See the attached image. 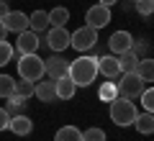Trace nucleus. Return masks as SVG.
Wrapping results in <instances>:
<instances>
[{
    "label": "nucleus",
    "mask_w": 154,
    "mask_h": 141,
    "mask_svg": "<svg viewBox=\"0 0 154 141\" xmlns=\"http://www.w3.org/2000/svg\"><path fill=\"white\" fill-rule=\"evenodd\" d=\"M72 82L77 87H88L98 77V57H77L75 62H69V72H67Z\"/></svg>",
    "instance_id": "obj_1"
},
{
    "label": "nucleus",
    "mask_w": 154,
    "mask_h": 141,
    "mask_svg": "<svg viewBox=\"0 0 154 141\" xmlns=\"http://www.w3.org/2000/svg\"><path fill=\"white\" fill-rule=\"evenodd\" d=\"M136 105L131 103L128 98H113L110 100V121H113L118 128H123V126H131L134 123V118H136Z\"/></svg>",
    "instance_id": "obj_2"
},
{
    "label": "nucleus",
    "mask_w": 154,
    "mask_h": 141,
    "mask_svg": "<svg viewBox=\"0 0 154 141\" xmlns=\"http://www.w3.org/2000/svg\"><path fill=\"white\" fill-rule=\"evenodd\" d=\"M18 77L28 82H38L44 77V59L38 54H23L18 59Z\"/></svg>",
    "instance_id": "obj_3"
},
{
    "label": "nucleus",
    "mask_w": 154,
    "mask_h": 141,
    "mask_svg": "<svg viewBox=\"0 0 154 141\" xmlns=\"http://www.w3.org/2000/svg\"><path fill=\"white\" fill-rule=\"evenodd\" d=\"M144 87H146V82H144L136 72H123V75H121V82H116L118 95H121V98H128V100L139 98Z\"/></svg>",
    "instance_id": "obj_4"
},
{
    "label": "nucleus",
    "mask_w": 154,
    "mask_h": 141,
    "mask_svg": "<svg viewBox=\"0 0 154 141\" xmlns=\"http://www.w3.org/2000/svg\"><path fill=\"white\" fill-rule=\"evenodd\" d=\"M98 41V31L90 26H80L75 33H69V46L77 51H90Z\"/></svg>",
    "instance_id": "obj_5"
},
{
    "label": "nucleus",
    "mask_w": 154,
    "mask_h": 141,
    "mask_svg": "<svg viewBox=\"0 0 154 141\" xmlns=\"http://www.w3.org/2000/svg\"><path fill=\"white\" fill-rule=\"evenodd\" d=\"M85 26H90V28H95V31H100V28H105L110 23V8H105V5H93V8H88V13H85Z\"/></svg>",
    "instance_id": "obj_6"
},
{
    "label": "nucleus",
    "mask_w": 154,
    "mask_h": 141,
    "mask_svg": "<svg viewBox=\"0 0 154 141\" xmlns=\"http://www.w3.org/2000/svg\"><path fill=\"white\" fill-rule=\"evenodd\" d=\"M69 72V62L64 57L54 54L49 59H44V75H49V80H59V77H67Z\"/></svg>",
    "instance_id": "obj_7"
},
{
    "label": "nucleus",
    "mask_w": 154,
    "mask_h": 141,
    "mask_svg": "<svg viewBox=\"0 0 154 141\" xmlns=\"http://www.w3.org/2000/svg\"><path fill=\"white\" fill-rule=\"evenodd\" d=\"M46 44H49V49L54 51V54H62V51L69 46V31H67L64 26L51 28V31L46 33Z\"/></svg>",
    "instance_id": "obj_8"
},
{
    "label": "nucleus",
    "mask_w": 154,
    "mask_h": 141,
    "mask_svg": "<svg viewBox=\"0 0 154 141\" xmlns=\"http://www.w3.org/2000/svg\"><path fill=\"white\" fill-rule=\"evenodd\" d=\"M131 41H134V36L128 31H113L110 33V38H108V46H110V54H123V51H128L131 49Z\"/></svg>",
    "instance_id": "obj_9"
},
{
    "label": "nucleus",
    "mask_w": 154,
    "mask_h": 141,
    "mask_svg": "<svg viewBox=\"0 0 154 141\" xmlns=\"http://www.w3.org/2000/svg\"><path fill=\"white\" fill-rule=\"evenodd\" d=\"M16 46H18V51H21V54H36V51H38V33L31 31V28L21 31V33H18Z\"/></svg>",
    "instance_id": "obj_10"
},
{
    "label": "nucleus",
    "mask_w": 154,
    "mask_h": 141,
    "mask_svg": "<svg viewBox=\"0 0 154 141\" xmlns=\"http://www.w3.org/2000/svg\"><path fill=\"white\" fill-rule=\"evenodd\" d=\"M3 26H5V31H13V33H21L28 28V16L21 11H8V16L3 18Z\"/></svg>",
    "instance_id": "obj_11"
},
{
    "label": "nucleus",
    "mask_w": 154,
    "mask_h": 141,
    "mask_svg": "<svg viewBox=\"0 0 154 141\" xmlns=\"http://www.w3.org/2000/svg\"><path fill=\"white\" fill-rule=\"evenodd\" d=\"M98 72L103 77H118L121 69H118V57L108 54V57H98Z\"/></svg>",
    "instance_id": "obj_12"
},
{
    "label": "nucleus",
    "mask_w": 154,
    "mask_h": 141,
    "mask_svg": "<svg viewBox=\"0 0 154 141\" xmlns=\"http://www.w3.org/2000/svg\"><path fill=\"white\" fill-rule=\"evenodd\" d=\"M8 128L13 131L16 136H28L33 131V123H31V118L28 115H11V123H8Z\"/></svg>",
    "instance_id": "obj_13"
},
{
    "label": "nucleus",
    "mask_w": 154,
    "mask_h": 141,
    "mask_svg": "<svg viewBox=\"0 0 154 141\" xmlns=\"http://www.w3.org/2000/svg\"><path fill=\"white\" fill-rule=\"evenodd\" d=\"M54 90H57V98L59 100H69L72 95H75L77 85L69 80V77H59V80H54Z\"/></svg>",
    "instance_id": "obj_14"
},
{
    "label": "nucleus",
    "mask_w": 154,
    "mask_h": 141,
    "mask_svg": "<svg viewBox=\"0 0 154 141\" xmlns=\"http://www.w3.org/2000/svg\"><path fill=\"white\" fill-rule=\"evenodd\" d=\"M33 95H36L41 103H54L57 100V90H54V80L49 82H38L36 90H33Z\"/></svg>",
    "instance_id": "obj_15"
},
{
    "label": "nucleus",
    "mask_w": 154,
    "mask_h": 141,
    "mask_svg": "<svg viewBox=\"0 0 154 141\" xmlns=\"http://www.w3.org/2000/svg\"><path fill=\"white\" fill-rule=\"evenodd\" d=\"M131 126H136L139 133L149 136V133L154 131V115H152V113H141V115L136 113V118H134V123H131Z\"/></svg>",
    "instance_id": "obj_16"
},
{
    "label": "nucleus",
    "mask_w": 154,
    "mask_h": 141,
    "mask_svg": "<svg viewBox=\"0 0 154 141\" xmlns=\"http://www.w3.org/2000/svg\"><path fill=\"white\" fill-rule=\"evenodd\" d=\"M28 28L31 31H44V28H49V16H46V11H33L31 16H28Z\"/></svg>",
    "instance_id": "obj_17"
},
{
    "label": "nucleus",
    "mask_w": 154,
    "mask_h": 141,
    "mask_svg": "<svg viewBox=\"0 0 154 141\" xmlns=\"http://www.w3.org/2000/svg\"><path fill=\"white\" fill-rule=\"evenodd\" d=\"M54 141H82V131L77 128V126H62L57 131Z\"/></svg>",
    "instance_id": "obj_18"
},
{
    "label": "nucleus",
    "mask_w": 154,
    "mask_h": 141,
    "mask_svg": "<svg viewBox=\"0 0 154 141\" xmlns=\"http://www.w3.org/2000/svg\"><path fill=\"white\" fill-rule=\"evenodd\" d=\"M46 16H49V26H51V28H57V26H64V23L69 21V11H67L64 5H57L54 11H49Z\"/></svg>",
    "instance_id": "obj_19"
},
{
    "label": "nucleus",
    "mask_w": 154,
    "mask_h": 141,
    "mask_svg": "<svg viewBox=\"0 0 154 141\" xmlns=\"http://www.w3.org/2000/svg\"><path fill=\"white\" fill-rule=\"evenodd\" d=\"M134 72H136L144 82H152L154 80V62L149 59V57H144V59H139V64H136V69H134Z\"/></svg>",
    "instance_id": "obj_20"
},
{
    "label": "nucleus",
    "mask_w": 154,
    "mask_h": 141,
    "mask_svg": "<svg viewBox=\"0 0 154 141\" xmlns=\"http://www.w3.org/2000/svg\"><path fill=\"white\" fill-rule=\"evenodd\" d=\"M8 115H21L23 110H26V98H21V95H16L13 92L11 98H8Z\"/></svg>",
    "instance_id": "obj_21"
},
{
    "label": "nucleus",
    "mask_w": 154,
    "mask_h": 141,
    "mask_svg": "<svg viewBox=\"0 0 154 141\" xmlns=\"http://www.w3.org/2000/svg\"><path fill=\"white\" fill-rule=\"evenodd\" d=\"M136 64H139V59L131 54V51L118 54V69H121V75H123V72H134V69H136Z\"/></svg>",
    "instance_id": "obj_22"
},
{
    "label": "nucleus",
    "mask_w": 154,
    "mask_h": 141,
    "mask_svg": "<svg viewBox=\"0 0 154 141\" xmlns=\"http://www.w3.org/2000/svg\"><path fill=\"white\" fill-rule=\"evenodd\" d=\"M33 90H36V82H28V80H18L16 85H13V92L16 95H21V98H33Z\"/></svg>",
    "instance_id": "obj_23"
},
{
    "label": "nucleus",
    "mask_w": 154,
    "mask_h": 141,
    "mask_svg": "<svg viewBox=\"0 0 154 141\" xmlns=\"http://www.w3.org/2000/svg\"><path fill=\"white\" fill-rule=\"evenodd\" d=\"M98 98L103 100V103H110V100H113V98H118V90H116V82H105V85L100 87Z\"/></svg>",
    "instance_id": "obj_24"
},
{
    "label": "nucleus",
    "mask_w": 154,
    "mask_h": 141,
    "mask_svg": "<svg viewBox=\"0 0 154 141\" xmlns=\"http://www.w3.org/2000/svg\"><path fill=\"white\" fill-rule=\"evenodd\" d=\"M13 85H16V80H13L11 75H0V98H11Z\"/></svg>",
    "instance_id": "obj_25"
},
{
    "label": "nucleus",
    "mask_w": 154,
    "mask_h": 141,
    "mask_svg": "<svg viewBox=\"0 0 154 141\" xmlns=\"http://www.w3.org/2000/svg\"><path fill=\"white\" fill-rule=\"evenodd\" d=\"M139 98H141L144 110H146V113H152V110H154V90H152V87H144Z\"/></svg>",
    "instance_id": "obj_26"
},
{
    "label": "nucleus",
    "mask_w": 154,
    "mask_h": 141,
    "mask_svg": "<svg viewBox=\"0 0 154 141\" xmlns=\"http://www.w3.org/2000/svg\"><path fill=\"white\" fill-rule=\"evenodd\" d=\"M149 49H152V46H149V41H131V49H128V51H131L136 59H139V57L144 59V57L149 54Z\"/></svg>",
    "instance_id": "obj_27"
},
{
    "label": "nucleus",
    "mask_w": 154,
    "mask_h": 141,
    "mask_svg": "<svg viewBox=\"0 0 154 141\" xmlns=\"http://www.w3.org/2000/svg\"><path fill=\"white\" fill-rule=\"evenodd\" d=\"M82 141H105V131L98 128V126H93V128L82 131Z\"/></svg>",
    "instance_id": "obj_28"
},
{
    "label": "nucleus",
    "mask_w": 154,
    "mask_h": 141,
    "mask_svg": "<svg viewBox=\"0 0 154 141\" xmlns=\"http://www.w3.org/2000/svg\"><path fill=\"white\" fill-rule=\"evenodd\" d=\"M11 59H13V44L0 41V67H5Z\"/></svg>",
    "instance_id": "obj_29"
},
{
    "label": "nucleus",
    "mask_w": 154,
    "mask_h": 141,
    "mask_svg": "<svg viewBox=\"0 0 154 141\" xmlns=\"http://www.w3.org/2000/svg\"><path fill=\"white\" fill-rule=\"evenodd\" d=\"M136 11L141 13V16H152V11H154V0H136Z\"/></svg>",
    "instance_id": "obj_30"
},
{
    "label": "nucleus",
    "mask_w": 154,
    "mask_h": 141,
    "mask_svg": "<svg viewBox=\"0 0 154 141\" xmlns=\"http://www.w3.org/2000/svg\"><path fill=\"white\" fill-rule=\"evenodd\" d=\"M8 123H11V115H8V110H5V108H0V131H5V128H8Z\"/></svg>",
    "instance_id": "obj_31"
},
{
    "label": "nucleus",
    "mask_w": 154,
    "mask_h": 141,
    "mask_svg": "<svg viewBox=\"0 0 154 141\" xmlns=\"http://www.w3.org/2000/svg\"><path fill=\"white\" fill-rule=\"evenodd\" d=\"M8 11H11V8H8V0H0V21L8 16Z\"/></svg>",
    "instance_id": "obj_32"
},
{
    "label": "nucleus",
    "mask_w": 154,
    "mask_h": 141,
    "mask_svg": "<svg viewBox=\"0 0 154 141\" xmlns=\"http://www.w3.org/2000/svg\"><path fill=\"white\" fill-rule=\"evenodd\" d=\"M5 33L8 31H5V26H3V21H0V41H5Z\"/></svg>",
    "instance_id": "obj_33"
},
{
    "label": "nucleus",
    "mask_w": 154,
    "mask_h": 141,
    "mask_svg": "<svg viewBox=\"0 0 154 141\" xmlns=\"http://www.w3.org/2000/svg\"><path fill=\"white\" fill-rule=\"evenodd\" d=\"M113 3H118V0H100V5H105V8H110Z\"/></svg>",
    "instance_id": "obj_34"
}]
</instances>
